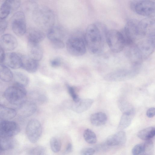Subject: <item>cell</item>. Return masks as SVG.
<instances>
[{
    "label": "cell",
    "mask_w": 155,
    "mask_h": 155,
    "mask_svg": "<svg viewBox=\"0 0 155 155\" xmlns=\"http://www.w3.org/2000/svg\"><path fill=\"white\" fill-rule=\"evenodd\" d=\"M73 149V146L72 144L69 143L67 145L64 153L68 154L71 153Z\"/></svg>",
    "instance_id": "cell-40"
},
{
    "label": "cell",
    "mask_w": 155,
    "mask_h": 155,
    "mask_svg": "<svg viewBox=\"0 0 155 155\" xmlns=\"http://www.w3.org/2000/svg\"><path fill=\"white\" fill-rule=\"evenodd\" d=\"M46 154L45 148L41 146L34 147L29 151V155H46Z\"/></svg>",
    "instance_id": "cell-31"
},
{
    "label": "cell",
    "mask_w": 155,
    "mask_h": 155,
    "mask_svg": "<svg viewBox=\"0 0 155 155\" xmlns=\"http://www.w3.org/2000/svg\"><path fill=\"white\" fill-rule=\"evenodd\" d=\"M61 63V59L59 57L55 58L50 61L51 66L53 68H57L60 66Z\"/></svg>",
    "instance_id": "cell-34"
},
{
    "label": "cell",
    "mask_w": 155,
    "mask_h": 155,
    "mask_svg": "<svg viewBox=\"0 0 155 155\" xmlns=\"http://www.w3.org/2000/svg\"><path fill=\"white\" fill-rule=\"evenodd\" d=\"M101 31L98 24H92L87 27L84 34L87 48L91 54H96L102 50L104 41Z\"/></svg>",
    "instance_id": "cell-1"
},
{
    "label": "cell",
    "mask_w": 155,
    "mask_h": 155,
    "mask_svg": "<svg viewBox=\"0 0 155 155\" xmlns=\"http://www.w3.org/2000/svg\"><path fill=\"white\" fill-rule=\"evenodd\" d=\"M66 48L69 53L75 56L83 55L86 51L87 46L84 35L81 32L71 36L66 42Z\"/></svg>",
    "instance_id": "cell-3"
},
{
    "label": "cell",
    "mask_w": 155,
    "mask_h": 155,
    "mask_svg": "<svg viewBox=\"0 0 155 155\" xmlns=\"http://www.w3.org/2000/svg\"></svg>",
    "instance_id": "cell-42"
},
{
    "label": "cell",
    "mask_w": 155,
    "mask_h": 155,
    "mask_svg": "<svg viewBox=\"0 0 155 155\" xmlns=\"http://www.w3.org/2000/svg\"><path fill=\"white\" fill-rule=\"evenodd\" d=\"M15 84L25 87L28 84L29 79L24 74L20 72H16L13 73V78Z\"/></svg>",
    "instance_id": "cell-23"
},
{
    "label": "cell",
    "mask_w": 155,
    "mask_h": 155,
    "mask_svg": "<svg viewBox=\"0 0 155 155\" xmlns=\"http://www.w3.org/2000/svg\"><path fill=\"white\" fill-rule=\"evenodd\" d=\"M107 117L106 114L102 112H99L92 114L90 118L91 124L94 126H102L107 122Z\"/></svg>",
    "instance_id": "cell-19"
},
{
    "label": "cell",
    "mask_w": 155,
    "mask_h": 155,
    "mask_svg": "<svg viewBox=\"0 0 155 155\" xmlns=\"http://www.w3.org/2000/svg\"><path fill=\"white\" fill-rule=\"evenodd\" d=\"M95 150L94 149L91 147H87L83 149L81 152V155H93Z\"/></svg>",
    "instance_id": "cell-35"
},
{
    "label": "cell",
    "mask_w": 155,
    "mask_h": 155,
    "mask_svg": "<svg viewBox=\"0 0 155 155\" xmlns=\"http://www.w3.org/2000/svg\"><path fill=\"white\" fill-rule=\"evenodd\" d=\"M144 150L143 143L135 145L132 150L133 155H140L143 152Z\"/></svg>",
    "instance_id": "cell-32"
},
{
    "label": "cell",
    "mask_w": 155,
    "mask_h": 155,
    "mask_svg": "<svg viewBox=\"0 0 155 155\" xmlns=\"http://www.w3.org/2000/svg\"><path fill=\"white\" fill-rule=\"evenodd\" d=\"M33 20L39 27L48 30L54 25L55 16L53 11L45 6H38L32 14Z\"/></svg>",
    "instance_id": "cell-2"
},
{
    "label": "cell",
    "mask_w": 155,
    "mask_h": 155,
    "mask_svg": "<svg viewBox=\"0 0 155 155\" xmlns=\"http://www.w3.org/2000/svg\"><path fill=\"white\" fill-rule=\"evenodd\" d=\"M18 106L17 114L24 117L32 115L37 109L36 104L32 101L25 100Z\"/></svg>",
    "instance_id": "cell-10"
},
{
    "label": "cell",
    "mask_w": 155,
    "mask_h": 155,
    "mask_svg": "<svg viewBox=\"0 0 155 155\" xmlns=\"http://www.w3.org/2000/svg\"><path fill=\"white\" fill-rule=\"evenodd\" d=\"M4 93L9 104L19 105L25 100L27 92L25 87L15 84L8 87Z\"/></svg>",
    "instance_id": "cell-6"
},
{
    "label": "cell",
    "mask_w": 155,
    "mask_h": 155,
    "mask_svg": "<svg viewBox=\"0 0 155 155\" xmlns=\"http://www.w3.org/2000/svg\"><path fill=\"white\" fill-rule=\"evenodd\" d=\"M93 102L94 100L91 99H80L77 102H73L71 104L70 108L72 110L76 113H81L89 109Z\"/></svg>",
    "instance_id": "cell-13"
},
{
    "label": "cell",
    "mask_w": 155,
    "mask_h": 155,
    "mask_svg": "<svg viewBox=\"0 0 155 155\" xmlns=\"http://www.w3.org/2000/svg\"><path fill=\"white\" fill-rule=\"evenodd\" d=\"M119 104L120 107L123 113L134 110L132 106L125 101H121Z\"/></svg>",
    "instance_id": "cell-33"
},
{
    "label": "cell",
    "mask_w": 155,
    "mask_h": 155,
    "mask_svg": "<svg viewBox=\"0 0 155 155\" xmlns=\"http://www.w3.org/2000/svg\"><path fill=\"white\" fill-rule=\"evenodd\" d=\"M22 56L15 52H12L5 54L4 61L9 67L13 69L22 67Z\"/></svg>",
    "instance_id": "cell-11"
},
{
    "label": "cell",
    "mask_w": 155,
    "mask_h": 155,
    "mask_svg": "<svg viewBox=\"0 0 155 155\" xmlns=\"http://www.w3.org/2000/svg\"><path fill=\"white\" fill-rule=\"evenodd\" d=\"M68 92L72 97L74 102H76L79 101L81 98L79 97L74 87L71 86L68 84H66Z\"/></svg>",
    "instance_id": "cell-30"
},
{
    "label": "cell",
    "mask_w": 155,
    "mask_h": 155,
    "mask_svg": "<svg viewBox=\"0 0 155 155\" xmlns=\"http://www.w3.org/2000/svg\"><path fill=\"white\" fill-rule=\"evenodd\" d=\"M13 73L6 66L0 64V79L6 82L10 81L13 78Z\"/></svg>",
    "instance_id": "cell-24"
},
{
    "label": "cell",
    "mask_w": 155,
    "mask_h": 155,
    "mask_svg": "<svg viewBox=\"0 0 155 155\" xmlns=\"http://www.w3.org/2000/svg\"><path fill=\"white\" fill-rule=\"evenodd\" d=\"M105 36L109 47L113 52H120L126 46L125 39L121 32L115 29L108 30L106 31Z\"/></svg>",
    "instance_id": "cell-4"
},
{
    "label": "cell",
    "mask_w": 155,
    "mask_h": 155,
    "mask_svg": "<svg viewBox=\"0 0 155 155\" xmlns=\"http://www.w3.org/2000/svg\"><path fill=\"white\" fill-rule=\"evenodd\" d=\"M2 151V149H1V145H0V152Z\"/></svg>",
    "instance_id": "cell-41"
},
{
    "label": "cell",
    "mask_w": 155,
    "mask_h": 155,
    "mask_svg": "<svg viewBox=\"0 0 155 155\" xmlns=\"http://www.w3.org/2000/svg\"><path fill=\"white\" fill-rule=\"evenodd\" d=\"M17 114L16 111L14 109L0 105V119L8 120L15 117Z\"/></svg>",
    "instance_id": "cell-21"
},
{
    "label": "cell",
    "mask_w": 155,
    "mask_h": 155,
    "mask_svg": "<svg viewBox=\"0 0 155 155\" xmlns=\"http://www.w3.org/2000/svg\"><path fill=\"white\" fill-rule=\"evenodd\" d=\"M17 45L16 38L11 34H5L0 38V46L4 50H13L16 48Z\"/></svg>",
    "instance_id": "cell-12"
},
{
    "label": "cell",
    "mask_w": 155,
    "mask_h": 155,
    "mask_svg": "<svg viewBox=\"0 0 155 155\" xmlns=\"http://www.w3.org/2000/svg\"><path fill=\"white\" fill-rule=\"evenodd\" d=\"M4 51L0 46V63L4 62L5 60V54Z\"/></svg>",
    "instance_id": "cell-39"
},
{
    "label": "cell",
    "mask_w": 155,
    "mask_h": 155,
    "mask_svg": "<svg viewBox=\"0 0 155 155\" xmlns=\"http://www.w3.org/2000/svg\"><path fill=\"white\" fill-rule=\"evenodd\" d=\"M28 48L30 56L38 61L42 59L43 51L39 43L28 42Z\"/></svg>",
    "instance_id": "cell-18"
},
{
    "label": "cell",
    "mask_w": 155,
    "mask_h": 155,
    "mask_svg": "<svg viewBox=\"0 0 155 155\" xmlns=\"http://www.w3.org/2000/svg\"><path fill=\"white\" fill-rule=\"evenodd\" d=\"M11 27L13 32L17 35H23L26 32V25L25 14L21 11L17 12L11 19Z\"/></svg>",
    "instance_id": "cell-7"
},
{
    "label": "cell",
    "mask_w": 155,
    "mask_h": 155,
    "mask_svg": "<svg viewBox=\"0 0 155 155\" xmlns=\"http://www.w3.org/2000/svg\"><path fill=\"white\" fill-rule=\"evenodd\" d=\"M22 67L27 72L34 73L37 70L38 61L29 56H22Z\"/></svg>",
    "instance_id": "cell-16"
},
{
    "label": "cell",
    "mask_w": 155,
    "mask_h": 155,
    "mask_svg": "<svg viewBox=\"0 0 155 155\" xmlns=\"http://www.w3.org/2000/svg\"><path fill=\"white\" fill-rule=\"evenodd\" d=\"M38 6V5L35 2L28 1L24 3L23 7L26 11L31 12L33 14Z\"/></svg>",
    "instance_id": "cell-29"
},
{
    "label": "cell",
    "mask_w": 155,
    "mask_h": 155,
    "mask_svg": "<svg viewBox=\"0 0 155 155\" xmlns=\"http://www.w3.org/2000/svg\"><path fill=\"white\" fill-rule=\"evenodd\" d=\"M131 9L134 12L147 18H154L155 2L150 0H135L130 3Z\"/></svg>",
    "instance_id": "cell-5"
},
{
    "label": "cell",
    "mask_w": 155,
    "mask_h": 155,
    "mask_svg": "<svg viewBox=\"0 0 155 155\" xmlns=\"http://www.w3.org/2000/svg\"><path fill=\"white\" fill-rule=\"evenodd\" d=\"M8 103L4 92L0 91V105L6 106Z\"/></svg>",
    "instance_id": "cell-37"
},
{
    "label": "cell",
    "mask_w": 155,
    "mask_h": 155,
    "mask_svg": "<svg viewBox=\"0 0 155 155\" xmlns=\"http://www.w3.org/2000/svg\"><path fill=\"white\" fill-rule=\"evenodd\" d=\"M45 37V34L42 31L37 28H32L28 32V42L39 44Z\"/></svg>",
    "instance_id": "cell-17"
},
{
    "label": "cell",
    "mask_w": 155,
    "mask_h": 155,
    "mask_svg": "<svg viewBox=\"0 0 155 155\" xmlns=\"http://www.w3.org/2000/svg\"><path fill=\"white\" fill-rule=\"evenodd\" d=\"M126 140L125 133L120 131L109 136L107 139L106 143L109 146H119L123 144Z\"/></svg>",
    "instance_id": "cell-15"
},
{
    "label": "cell",
    "mask_w": 155,
    "mask_h": 155,
    "mask_svg": "<svg viewBox=\"0 0 155 155\" xmlns=\"http://www.w3.org/2000/svg\"><path fill=\"white\" fill-rule=\"evenodd\" d=\"M7 27V23L4 19L0 20V35L3 34Z\"/></svg>",
    "instance_id": "cell-36"
},
{
    "label": "cell",
    "mask_w": 155,
    "mask_h": 155,
    "mask_svg": "<svg viewBox=\"0 0 155 155\" xmlns=\"http://www.w3.org/2000/svg\"><path fill=\"white\" fill-rule=\"evenodd\" d=\"M13 11L11 0L5 1L0 7V19H5Z\"/></svg>",
    "instance_id": "cell-25"
},
{
    "label": "cell",
    "mask_w": 155,
    "mask_h": 155,
    "mask_svg": "<svg viewBox=\"0 0 155 155\" xmlns=\"http://www.w3.org/2000/svg\"><path fill=\"white\" fill-rule=\"evenodd\" d=\"M0 143L2 151L10 150L15 146L13 138H5L0 137Z\"/></svg>",
    "instance_id": "cell-26"
},
{
    "label": "cell",
    "mask_w": 155,
    "mask_h": 155,
    "mask_svg": "<svg viewBox=\"0 0 155 155\" xmlns=\"http://www.w3.org/2000/svg\"><path fill=\"white\" fill-rule=\"evenodd\" d=\"M155 114V109L154 107H152L149 108L147 111L146 115L149 118L153 117Z\"/></svg>",
    "instance_id": "cell-38"
},
{
    "label": "cell",
    "mask_w": 155,
    "mask_h": 155,
    "mask_svg": "<svg viewBox=\"0 0 155 155\" xmlns=\"http://www.w3.org/2000/svg\"><path fill=\"white\" fill-rule=\"evenodd\" d=\"M20 131L18 125L15 121L4 120L0 122V137L13 138Z\"/></svg>",
    "instance_id": "cell-9"
},
{
    "label": "cell",
    "mask_w": 155,
    "mask_h": 155,
    "mask_svg": "<svg viewBox=\"0 0 155 155\" xmlns=\"http://www.w3.org/2000/svg\"><path fill=\"white\" fill-rule=\"evenodd\" d=\"M83 137L85 141L90 144L95 143L97 141V137L95 133L91 130L87 129L83 133Z\"/></svg>",
    "instance_id": "cell-27"
},
{
    "label": "cell",
    "mask_w": 155,
    "mask_h": 155,
    "mask_svg": "<svg viewBox=\"0 0 155 155\" xmlns=\"http://www.w3.org/2000/svg\"><path fill=\"white\" fill-rule=\"evenodd\" d=\"M155 134V127H150L140 130L138 132L137 136L140 139L147 141L150 140L153 138Z\"/></svg>",
    "instance_id": "cell-22"
},
{
    "label": "cell",
    "mask_w": 155,
    "mask_h": 155,
    "mask_svg": "<svg viewBox=\"0 0 155 155\" xmlns=\"http://www.w3.org/2000/svg\"><path fill=\"white\" fill-rule=\"evenodd\" d=\"M134 114V110L123 113L118 126V129L123 130L131 124Z\"/></svg>",
    "instance_id": "cell-20"
},
{
    "label": "cell",
    "mask_w": 155,
    "mask_h": 155,
    "mask_svg": "<svg viewBox=\"0 0 155 155\" xmlns=\"http://www.w3.org/2000/svg\"><path fill=\"white\" fill-rule=\"evenodd\" d=\"M50 146L51 150L54 152L56 153L60 150L61 143L59 139L55 137H52L50 140Z\"/></svg>",
    "instance_id": "cell-28"
},
{
    "label": "cell",
    "mask_w": 155,
    "mask_h": 155,
    "mask_svg": "<svg viewBox=\"0 0 155 155\" xmlns=\"http://www.w3.org/2000/svg\"><path fill=\"white\" fill-rule=\"evenodd\" d=\"M42 132V127L40 122L36 119H32L28 123L26 133L29 140L32 143L36 142Z\"/></svg>",
    "instance_id": "cell-8"
},
{
    "label": "cell",
    "mask_w": 155,
    "mask_h": 155,
    "mask_svg": "<svg viewBox=\"0 0 155 155\" xmlns=\"http://www.w3.org/2000/svg\"><path fill=\"white\" fill-rule=\"evenodd\" d=\"M47 34L51 42L63 41L65 32L64 29L61 26L54 25L48 30Z\"/></svg>",
    "instance_id": "cell-14"
}]
</instances>
